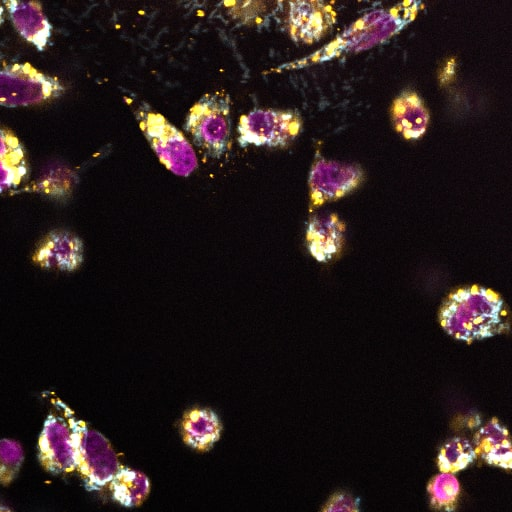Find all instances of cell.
<instances>
[{"mask_svg":"<svg viewBox=\"0 0 512 512\" xmlns=\"http://www.w3.org/2000/svg\"><path fill=\"white\" fill-rule=\"evenodd\" d=\"M17 32L38 51H44L52 35L53 26L42 5L36 1L5 0L2 2Z\"/></svg>","mask_w":512,"mask_h":512,"instance_id":"obj_11","label":"cell"},{"mask_svg":"<svg viewBox=\"0 0 512 512\" xmlns=\"http://www.w3.org/2000/svg\"><path fill=\"white\" fill-rule=\"evenodd\" d=\"M363 176L357 165L316 158L308 178L311 205L318 206L343 197L362 182Z\"/></svg>","mask_w":512,"mask_h":512,"instance_id":"obj_8","label":"cell"},{"mask_svg":"<svg viewBox=\"0 0 512 512\" xmlns=\"http://www.w3.org/2000/svg\"><path fill=\"white\" fill-rule=\"evenodd\" d=\"M229 14L243 24L256 20L264 13L265 3L262 1H232L224 2Z\"/></svg>","mask_w":512,"mask_h":512,"instance_id":"obj_21","label":"cell"},{"mask_svg":"<svg viewBox=\"0 0 512 512\" xmlns=\"http://www.w3.org/2000/svg\"><path fill=\"white\" fill-rule=\"evenodd\" d=\"M108 486L113 499L125 507L139 506L150 492V481L144 473L123 466Z\"/></svg>","mask_w":512,"mask_h":512,"instance_id":"obj_17","label":"cell"},{"mask_svg":"<svg viewBox=\"0 0 512 512\" xmlns=\"http://www.w3.org/2000/svg\"><path fill=\"white\" fill-rule=\"evenodd\" d=\"M3 22H4V8H3L2 4L0 3V26L2 25Z\"/></svg>","mask_w":512,"mask_h":512,"instance_id":"obj_24","label":"cell"},{"mask_svg":"<svg viewBox=\"0 0 512 512\" xmlns=\"http://www.w3.org/2000/svg\"><path fill=\"white\" fill-rule=\"evenodd\" d=\"M27 174L22 143L13 133L0 128V193L17 187Z\"/></svg>","mask_w":512,"mask_h":512,"instance_id":"obj_16","label":"cell"},{"mask_svg":"<svg viewBox=\"0 0 512 512\" xmlns=\"http://www.w3.org/2000/svg\"><path fill=\"white\" fill-rule=\"evenodd\" d=\"M440 323L450 336L464 342L492 337L505 326L503 300L482 287L458 290L444 304Z\"/></svg>","mask_w":512,"mask_h":512,"instance_id":"obj_1","label":"cell"},{"mask_svg":"<svg viewBox=\"0 0 512 512\" xmlns=\"http://www.w3.org/2000/svg\"><path fill=\"white\" fill-rule=\"evenodd\" d=\"M472 443L463 437H454L440 449L437 464L441 472L455 473L466 468L475 459Z\"/></svg>","mask_w":512,"mask_h":512,"instance_id":"obj_18","label":"cell"},{"mask_svg":"<svg viewBox=\"0 0 512 512\" xmlns=\"http://www.w3.org/2000/svg\"><path fill=\"white\" fill-rule=\"evenodd\" d=\"M83 260V243L75 234L55 230L46 235L37 246L33 261L43 269L70 272Z\"/></svg>","mask_w":512,"mask_h":512,"instance_id":"obj_10","label":"cell"},{"mask_svg":"<svg viewBox=\"0 0 512 512\" xmlns=\"http://www.w3.org/2000/svg\"><path fill=\"white\" fill-rule=\"evenodd\" d=\"M65 85L29 63L0 67V106L15 108L40 104L60 97Z\"/></svg>","mask_w":512,"mask_h":512,"instance_id":"obj_6","label":"cell"},{"mask_svg":"<svg viewBox=\"0 0 512 512\" xmlns=\"http://www.w3.org/2000/svg\"><path fill=\"white\" fill-rule=\"evenodd\" d=\"M335 22L336 12L330 3L320 0L288 2V31L296 43L312 44L319 41Z\"/></svg>","mask_w":512,"mask_h":512,"instance_id":"obj_9","label":"cell"},{"mask_svg":"<svg viewBox=\"0 0 512 512\" xmlns=\"http://www.w3.org/2000/svg\"><path fill=\"white\" fill-rule=\"evenodd\" d=\"M184 130L211 159H221L231 146V99L223 91L203 94L189 109Z\"/></svg>","mask_w":512,"mask_h":512,"instance_id":"obj_2","label":"cell"},{"mask_svg":"<svg viewBox=\"0 0 512 512\" xmlns=\"http://www.w3.org/2000/svg\"><path fill=\"white\" fill-rule=\"evenodd\" d=\"M300 115L293 110L254 108L241 115L237 125V142L241 147L285 148L299 135Z\"/></svg>","mask_w":512,"mask_h":512,"instance_id":"obj_5","label":"cell"},{"mask_svg":"<svg viewBox=\"0 0 512 512\" xmlns=\"http://www.w3.org/2000/svg\"><path fill=\"white\" fill-rule=\"evenodd\" d=\"M38 458L51 474H68L77 470L76 442L67 418L49 414L38 440Z\"/></svg>","mask_w":512,"mask_h":512,"instance_id":"obj_7","label":"cell"},{"mask_svg":"<svg viewBox=\"0 0 512 512\" xmlns=\"http://www.w3.org/2000/svg\"><path fill=\"white\" fill-rule=\"evenodd\" d=\"M395 129L406 139L422 137L428 127L430 115L419 95L404 91L396 97L391 109Z\"/></svg>","mask_w":512,"mask_h":512,"instance_id":"obj_13","label":"cell"},{"mask_svg":"<svg viewBox=\"0 0 512 512\" xmlns=\"http://www.w3.org/2000/svg\"><path fill=\"white\" fill-rule=\"evenodd\" d=\"M431 506L439 511H453L460 496V484L452 473L441 472L435 475L428 485Z\"/></svg>","mask_w":512,"mask_h":512,"instance_id":"obj_19","label":"cell"},{"mask_svg":"<svg viewBox=\"0 0 512 512\" xmlns=\"http://www.w3.org/2000/svg\"><path fill=\"white\" fill-rule=\"evenodd\" d=\"M184 442L199 451L210 449L219 439L221 424L209 409L197 408L187 412L181 423Z\"/></svg>","mask_w":512,"mask_h":512,"instance_id":"obj_15","label":"cell"},{"mask_svg":"<svg viewBox=\"0 0 512 512\" xmlns=\"http://www.w3.org/2000/svg\"><path fill=\"white\" fill-rule=\"evenodd\" d=\"M133 113L145 139L167 170L188 177L197 169L195 150L182 131L144 101Z\"/></svg>","mask_w":512,"mask_h":512,"instance_id":"obj_3","label":"cell"},{"mask_svg":"<svg viewBox=\"0 0 512 512\" xmlns=\"http://www.w3.org/2000/svg\"><path fill=\"white\" fill-rule=\"evenodd\" d=\"M64 415L76 442V472L88 490L104 488L110 484L122 466L114 448L104 435L77 419L68 407H65Z\"/></svg>","mask_w":512,"mask_h":512,"instance_id":"obj_4","label":"cell"},{"mask_svg":"<svg viewBox=\"0 0 512 512\" xmlns=\"http://www.w3.org/2000/svg\"><path fill=\"white\" fill-rule=\"evenodd\" d=\"M345 226L335 214H320L310 218L306 231L307 247L319 262L331 260L341 249Z\"/></svg>","mask_w":512,"mask_h":512,"instance_id":"obj_12","label":"cell"},{"mask_svg":"<svg viewBox=\"0 0 512 512\" xmlns=\"http://www.w3.org/2000/svg\"><path fill=\"white\" fill-rule=\"evenodd\" d=\"M321 512H359V500L349 492L338 491L327 500Z\"/></svg>","mask_w":512,"mask_h":512,"instance_id":"obj_22","label":"cell"},{"mask_svg":"<svg viewBox=\"0 0 512 512\" xmlns=\"http://www.w3.org/2000/svg\"><path fill=\"white\" fill-rule=\"evenodd\" d=\"M476 456L488 464L504 469L512 466V447L507 429L496 419L482 426L474 435L473 443Z\"/></svg>","mask_w":512,"mask_h":512,"instance_id":"obj_14","label":"cell"},{"mask_svg":"<svg viewBox=\"0 0 512 512\" xmlns=\"http://www.w3.org/2000/svg\"><path fill=\"white\" fill-rule=\"evenodd\" d=\"M24 461L22 445L13 439L0 440V484L9 485L18 475Z\"/></svg>","mask_w":512,"mask_h":512,"instance_id":"obj_20","label":"cell"},{"mask_svg":"<svg viewBox=\"0 0 512 512\" xmlns=\"http://www.w3.org/2000/svg\"><path fill=\"white\" fill-rule=\"evenodd\" d=\"M455 67L456 63L454 58H451L450 60L447 61L446 65L443 67L439 75L441 84H447L451 81V79L455 75Z\"/></svg>","mask_w":512,"mask_h":512,"instance_id":"obj_23","label":"cell"}]
</instances>
